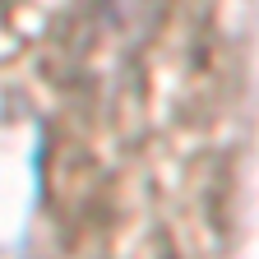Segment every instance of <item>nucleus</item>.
Listing matches in <instances>:
<instances>
[{
    "instance_id": "nucleus-1",
    "label": "nucleus",
    "mask_w": 259,
    "mask_h": 259,
    "mask_svg": "<svg viewBox=\"0 0 259 259\" xmlns=\"http://www.w3.org/2000/svg\"><path fill=\"white\" fill-rule=\"evenodd\" d=\"M37 130L19 116L0 120V259H23L37 208Z\"/></svg>"
}]
</instances>
